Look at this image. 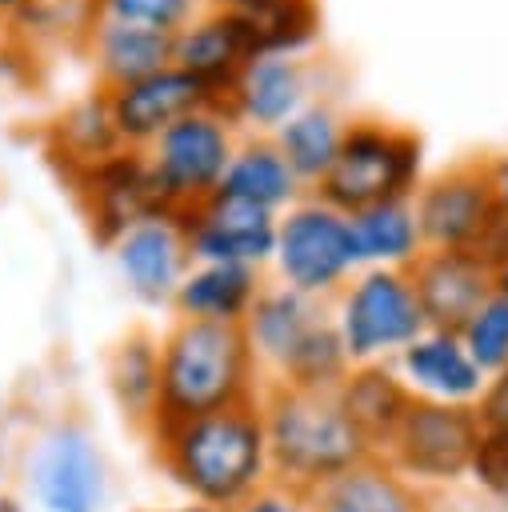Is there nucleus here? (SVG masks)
Segmentation results:
<instances>
[{
  "label": "nucleus",
  "instance_id": "obj_9",
  "mask_svg": "<svg viewBox=\"0 0 508 512\" xmlns=\"http://www.w3.org/2000/svg\"><path fill=\"white\" fill-rule=\"evenodd\" d=\"M24 480L40 512H104L108 504V460L76 420H56L36 436Z\"/></svg>",
  "mask_w": 508,
  "mask_h": 512
},
{
  "label": "nucleus",
  "instance_id": "obj_35",
  "mask_svg": "<svg viewBox=\"0 0 508 512\" xmlns=\"http://www.w3.org/2000/svg\"><path fill=\"white\" fill-rule=\"evenodd\" d=\"M472 412L480 420V432H508V380L492 376Z\"/></svg>",
  "mask_w": 508,
  "mask_h": 512
},
{
  "label": "nucleus",
  "instance_id": "obj_25",
  "mask_svg": "<svg viewBox=\"0 0 508 512\" xmlns=\"http://www.w3.org/2000/svg\"><path fill=\"white\" fill-rule=\"evenodd\" d=\"M108 392L120 416L148 436L160 408V336L148 328H132L108 352Z\"/></svg>",
  "mask_w": 508,
  "mask_h": 512
},
{
  "label": "nucleus",
  "instance_id": "obj_37",
  "mask_svg": "<svg viewBox=\"0 0 508 512\" xmlns=\"http://www.w3.org/2000/svg\"><path fill=\"white\" fill-rule=\"evenodd\" d=\"M488 184H492V196H496V208L508 216V152L504 156H488Z\"/></svg>",
  "mask_w": 508,
  "mask_h": 512
},
{
  "label": "nucleus",
  "instance_id": "obj_6",
  "mask_svg": "<svg viewBox=\"0 0 508 512\" xmlns=\"http://www.w3.org/2000/svg\"><path fill=\"white\" fill-rule=\"evenodd\" d=\"M268 268L276 284L328 304L360 272L348 216L312 192L300 196L276 216V248Z\"/></svg>",
  "mask_w": 508,
  "mask_h": 512
},
{
  "label": "nucleus",
  "instance_id": "obj_31",
  "mask_svg": "<svg viewBox=\"0 0 508 512\" xmlns=\"http://www.w3.org/2000/svg\"><path fill=\"white\" fill-rule=\"evenodd\" d=\"M460 344L468 348V356L480 364V372L492 380L508 368V300L504 296H488L460 328H456Z\"/></svg>",
  "mask_w": 508,
  "mask_h": 512
},
{
  "label": "nucleus",
  "instance_id": "obj_41",
  "mask_svg": "<svg viewBox=\"0 0 508 512\" xmlns=\"http://www.w3.org/2000/svg\"><path fill=\"white\" fill-rule=\"evenodd\" d=\"M500 376H504V380H508V368H504V372H500Z\"/></svg>",
  "mask_w": 508,
  "mask_h": 512
},
{
  "label": "nucleus",
  "instance_id": "obj_20",
  "mask_svg": "<svg viewBox=\"0 0 508 512\" xmlns=\"http://www.w3.org/2000/svg\"><path fill=\"white\" fill-rule=\"evenodd\" d=\"M264 280L268 276L260 268H244V264H192L168 308L176 320L240 328L248 320Z\"/></svg>",
  "mask_w": 508,
  "mask_h": 512
},
{
  "label": "nucleus",
  "instance_id": "obj_15",
  "mask_svg": "<svg viewBox=\"0 0 508 512\" xmlns=\"http://www.w3.org/2000/svg\"><path fill=\"white\" fill-rule=\"evenodd\" d=\"M184 236L192 264H244V268H268L276 248V216L264 208H252L232 196H212L200 208L184 212Z\"/></svg>",
  "mask_w": 508,
  "mask_h": 512
},
{
  "label": "nucleus",
  "instance_id": "obj_19",
  "mask_svg": "<svg viewBox=\"0 0 508 512\" xmlns=\"http://www.w3.org/2000/svg\"><path fill=\"white\" fill-rule=\"evenodd\" d=\"M328 320V304L324 300H312L296 288H284L276 280H264L248 320L240 324L244 328V340L264 372V380L272 384L284 364L300 352V344Z\"/></svg>",
  "mask_w": 508,
  "mask_h": 512
},
{
  "label": "nucleus",
  "instance_id": "obj_11",
  "mask_svg": "<svg viewBox=\"0 0 508 512\" xmlns=\"http://www.w3.org/2000/svg\"><path fill=\"white\" fill-rule=\"evenodd\" d=\"M108 248H112V264H116L124 288L148 308H168L180 280L192 268L184 220L176 212H156V216L132 224Z\"/></svg>",
  "mask_w": 508,
  "mask_h": 512
},
{
  "label": "nucleus",
  "instance_id": "obj_12",
  "mask_svg": "<svg viewBox=\"0 0 508 512\" xmlns=\"http://www.w3.org/2000/svg\"><path fill=\"white\" fill-rule=\"evenodd\" d=\"M104 100H108V116H112V128H116L120 144L124 148H140V152L156 136H164L176 120L220 104L196 76H188L176 64H168V68H160V72H152L144 80L108 88Z\"/></svg>",
  "mask_w": 508,
  "mask_h": 512
},
{
  "label": "nucleus",
  "instance_id": "obj_13",
  "mask_svg": "<svg viewBox=\"0 0 508 512\" xmlns=\"http://www.w3.org/2000/svg\"><path fill=\"white\" fill-rule=\"evenodd\" d=\"M68 180H72V192H76L96 240H104V244H112L132 224L164 212L140 148H116L112 156L96 160L92 168H84Z\"/></svg>",
  "mask_w": 508,
  "mask_h": 512
},
{
  "label": "nucleus",
  "instance_id": "obj_27",
  "mask_svg": "<svg viewBox=\"0 0 508 512\" xmlns=\"http://www.w3.org/2000/svg\"><path fill=\"white\" fill-rule=\"evenodd\" d=\"M252 36L256 52L304 56L320 40V0H216Z\"/></svg>",
  "mask_w": 508,
  "mask_h": 512
},
{
  "label": "nucleus",
  "instance_id": "obj_2",
  "mask_svg": "<svg viewBox=\"0 0 508 512\" xmlns=\"http://www.w3.org/2000/svg\"><path fill=\"white\" fill-rule=\"evenodd\" d=\"M264 384L268 380L244 340V328L172 316L168 328L160 332L156 424H180L236 404H256Z\"/></svg>",
  "mask_w": 508,
  "mask_h": 512
},
{
  "label": "nucleus",
  "instance_id": "obj_40",
  "mask_svg": "<svg viewBox=\"0 0 508 512\" xmlns=\"http://www.w3.org/2000/svg\"><path fill=\"white\" fill-rule=\"evenodd\" d=\"M0 512H24V504L12 492H0Z\"/></svg>",
  "mask_w": 508,
  "mask_h": 512
},
{
  "label": "nucleus",
  "instance_id": "obj_39",
  "mask_svg": "<svg viewBox=\"0 0 508 512\" xmlns=\"http://www.w3.org/2000/svg\"><path fill=\"white\" fill-rule=\"evenodd\" d=\"M136 512H212V508H200V504H176V508H136Z\"/></svg>",
  "mask_w": 508,
  "mask_h": 512
},
{
  "label": "nucleus",
  "instance_id": "obj_5",
  "mask_svg": "<svg viewBox=\"0 0 508 512\" xmlns=\"http://www.w3.org/2000/svg\"><path fill=\"white\" fill-rule=\"evenodd\" d=\"M328 316L352 364H392L428 328L412 276L400 268H360L328 300Z\"/></svg>",
  "mask_w": 508,
  "mask_h": 512
},
{
  "label": "nucleus",
  "instance_id": "obj_23",
  "mask_svg": "<svg viewBox=\"0 0 508 512\" xmlns=\"http://www.w3.org/2000/svg\"><path fill=\"white\" fill-rule=\"evenodd\" d=\"M220 196H232V200H244L252 208H264V212L280 216L284 208H292L308 192L296 180V172L288 168V160L280 156L272 136H240L236 152L224 168Z\"/></svg>",
  "mask_w": 508,
  "mask_h": 512
},
{
  "label": "nucleus",
  "instance_id": "obj_1",
  "mask_svg": "<svg viewBox=\"0 0 508 512\" xmlns=\"http://www.w3.org/2000/svg\"><path fill=\"white\" fill-rule=\"evenodd\" d=\"M148 440L160 472L188 504L236 512L272 484L260 400L180 424H156Z\"/></svg>",
  "mask_w": 508,
  "mask_h": 512
},
{
  "label": "nucleus",
  "instance_id": "obj_17",
  "mask_svg": "<svg viewBox=\"0 0 508 512\" xmlns=\"http://www.w3.org/2000/svg\"><path fill=\"white\" fill-rule=\"evenodd\" d=\"M396 376L412 392V400L428 404H456V408H476L480 392L488 388V376L480 364L468 356L456 332L444 328H424L396 360Z\"/></svg>",
  "mask_w": 508,
  "mask_h": 512
},
{
  "label": "nucleus",
  "instance_id": "obj_8",
  "mask_svg": "<svg viewBox=\"0 0 508 512\" xmlns=\"http://www.w3.org/2000/svg\"><path fill=\"white\" fill-rule=\"evenodd\" d=\"M476 440H480V420L472 408L412 400V408L404 412L400 428L380 448V456L416 488L440 496L448 488L468 484Z\"/></svg>",
  "mask_w": 508,
  "mask_h": 512
},
{
  "label": "nucleus",
  "instance_id": "obj_32",
  "mask_svg": "<svg viewBox=\"0 0 508 512\" xmlns=\"http://www.w3.org/2000/svg\"><path fill=\"white\" fill-rule=\"evenodd\" d=\"M200 8H208V4L204 0H96L100 20L144 24V28L168 32V36H176Z\"/></svg>",
  "mask_w": 508,
  "mask_h": 512
},
{
  "label": "nucleus",
  "instance_id": "obj_24",
  "mask_svg": "<svg viewBox=\"0 0 508 512\" xmlns=\"http://www.w3.org/2000/svg\"><path fill=\"white\" fill-rule=\"evenodd\" d=\"M336 400L372 452L392 440L404 412L412 408V392L404 388L392 364H352L348 376L336 384Z\"/></svg>",
  "mask_w": 508,
  "mask_h": 512
},
{
  "label": "nucleus",
  "instance_id": "obj_28",
  "mask_svg": "<svg viewBox=\"0 0 508 512\" xmlns=\"http://www.w3.org/2000/svg\"><path fill=\"white\" fill-rule=\"evenodd\" d=\"M344 124L348 120L328 100L316 96L284 128L272 132L280 156L288 160V168L296 172V180L304 184V192H312L328 176V168H332V160L340 152V140H344Z\"/></svg>",
  "mask_w": 508,
  "mask_h": 512
},
{
  "label": "nucleus",
  "instance_id": "obj_42",
  "mask_svg": "<svg viewBox=\"0 0 508 512\" xmlns=\"http://www.w3.org/2000/svg\"><path fill=\"white\" fill-rule=\"evenodd\" d=\"M204 4H216V0H204Z\"/></svg>",
  "mask_w": 508,
  "mask_h": 512
},
{
  "label": "nucleus",
  "instance_id": "obj_18",
  "mask_svg": "<svg viewBox=\"0 0 508 512\" xmlns=\"http://www.w3.org/2000/svg\"><path fill=\"white\" fill-rule=\"evenodd\" d=\"M408 276L428 328L444 332H456L492 296V268L464 248H424Z\"/></svg>",
  "mask_w": 508,
  "mask_h": 512
},
{
  "label": "nucleus",
  "instance_id": "obj_22",
  "mask_svg": "<svg viewBox=\"0 0 508 512\" xmlns=\"http://www.w3.org/2000/svg\"><path fill=\"white\" fill-rule=\"evenodd\" d=\"M88 56L96 68L100 92L144 80L160 68L172 64V36L144 28V24H124V20H100L88 28Z\"/></svg>",
  "mask_w": 508,
  "mask_h": 512
},
{
  "label": "nucleus",
  "instance_id": "obj_36",
  "mask_svg": "<svg viewBox=\"0 0 508 512\" xmlns=\"http://www.w3.org/2000/svg\"><path fill=\"white\" fill-rule=\"evenodd\" d=\"M476 260H484L488 268H496L500 260H508V216L496 208V216L488 220V228L476 236V244L468 248Z\"/></svg>",
  "mask_w": 508,
  "mask_h": 512
},
{
  "label": "nucleus",
  "instance_id": "obj_7",
  "mask_svg": "<svg viewBox=\"0 0 508 512\" xmlns=\"http://www.w3.org/2000/svg\"><path fill=\"white\" fill-rule=\"evenodd\" d=\"M236 140H240V128L220 104L200 108L176 120L164 136H156L144 148V160H148V176H152L160 208L184 216L200 208L204 200H212L220 192Z\"/></svg>",
  "mask_w": 508,
  "mask_h": 512
},
{
  "label": "nucleus",
  "instance_id": "obj_14",
  "mask_svg": "<svg viewBox=\"0 0 508 512\" xmlns=\"http://www.w3.org/2000/svg\"><path fill=\"white\" fill-rule=\"evenodd\" d=\"M312 100V64L304 56L260 52L224 96V112L240 136H272Z\"/></svg>",
  "mask_w": 508,
  "mask_h": 512
},
{
  "label": "nucleus",
  "instance_id": "obj_16",
  "mask_svg": "<svg viewBox=\"0 0 508 512\" xmlns=\"http://www.w3.org/2000/svg\"><path fill=\"white\" fill-rule=\"evenodd\" d=\"M256 44L244 32V24L224 12L220 4L200 8L176 36H172V64L184 68L188 76H196L224 108V96L232 92V84L240 80V72L256 60Z\"/></svg>",
  "mask_w": 508,
  "mask_h": 512
},
{
  "label": "nucleus",
  "instance_id": "obj_38",
  "mask_svg": "<svg viewBox=\"0 0 508 512\" xmlns=\"http://www.w3.org/2000/svg\"><path fill=\"white\" fill-rule=\"evenodd\" d=\"M492 292L508 300V260H500V264L492 268Z\"/></svg>",
  "mask_w": 508,
  "mask_h": 512
},
{
  "label": "nucleus",
  "instance_id": "obj_4",
  "mask_svg": "<svg viewBox=\"0 0 508 512\" xmlns=\"http://www.w3.org/2000/svg\"><path fill=\"white\" fill-rule=\"evenodd\" d=\"M420 180H424V140L404 124L380 116H356L344 124L340 152L328 176L312 188V196L352 216L372 204L412 200Z\"/></svg>",
  "mask_w": 508,
  "mask_h": 512
},
{
  "label": "nucleus",
  "instance_id": "obj_34",
  "mask_svg": "<svg viewBox=\"0 0 508 512\" xmlns=\"http://www.w3.org/2000/svg\"><path fill=\"white\" fill-rule=\"evenodd\" d=\"M236 512H320V504L312 492H300L288 484H268L248 504H240Z\"/></svg>",
  "mask_w": 508,
  "mask_h": 512
},
{
  "label": "nucleus",
  "instance_id": "obj_10",
  "mask_svg": "<svg viewBox=\"0 0 508 512\" xmlns=\"http://www.w3.org/2000/svg\"><path fill=\"white\" fill-rule=\"evenodd\" d=\"M412 212L424 236V248H472L476 236L496 216V196L488 184V164L460 160L420 180L412 192Z\"/></svg>",
  "mask_w": 508,
  "mask_h": 512
},
{
  "label": "nucleus",
  "instance_id": "obj_21",
  "mask_svg": "<svg viewBox=\"0 0 508 512\" xmlns=\"http://www.w3.org/2000/svg\"><path fill=\"white\" fill-rule=\"evenodd\" d=\"M312 496L320 512H432L436 504V496L400 476L380 452L352 464Z\"/></svg>",
  "mask_w": 508,
  "mask_h": 512
},
{
  "label": "nucleus",
  "instance_id": "obj_26",
  "mask_svg": "<svg viewBox=\"0 0 508 512\" xmlns=\"http://www.w3.org/2000/svg\"><path fill=\"white\" fill-rule=\"evenodd\" d=\"M352 244L360 268H400L408 272L424 256V236L412 212V200H388L372 204L348 216Z\"/></svg>",
  "mask_w": 508,
  "mask_h": 512
},
{
  "label": "nucleus",
  "instance_id": "obj_3",
  "mask_svg": "<svg viewBox=\"0 0 508 512\" xmlns=\"http://www.w3.org/2000/svg\"><path fill=\"white\" fill-rule=\"evenodd\" d=\"M260 420H264L272 484L320 492L328 480L372 456L368 440L344 416L336 392L264 384Z\"/></svg>",
  "mask_w": 508,
  "mask_h": 512
},
{
  "label": "nucleus",
  "instance_id": "obj_33",
  "mask_svg": "<svg viewBox=\"0 0 508 512\" xmlns=\"http://www.w3.org/2000/svg\"><path fill=\"white\" fill-rule=\"evenodd\" d=\"M468 484L480 488L488 500L508 504V432H480Z\"/></svg>",
  "mask_w": 508,
  "mask_h": 512
},
{
  "label": "nucleus",
  "instance_id": "obj_30",
  "mask_svg": "<svg viewBox=\"0 0 508 512\" xmlns=\"http://www.w3.org/2000/svg\"><path fill=\"white\" fill-rule=\"evenodd\" d=\"M352 360L340 344V332L332 328V316L300 344V352L284 364V372L272 384L284 388H304V392H336V384L348 376Z\"/></svg>",
  "mask_w": 508,
  "mask_h": 512
},
{
  "label": "nucleus",
  "instance_id": "obj_29",
  "mask_svg": "<svg viewBox=\"0 0 508 512\" xmlns=\"http://www.w3.org/2000/svg\"><path fill=\"white\" fill-rule=\"evenodd\" d=\"M48 136H52V156L64 164V176H76V172L92 168L96 160L112 156L116 148H124L112 128L104 92H92V96L76 100L72 108H64L52 120Z\"/></svg>",
  "mask_w": 508,
  "mask_h": 512
}]
</instances>
